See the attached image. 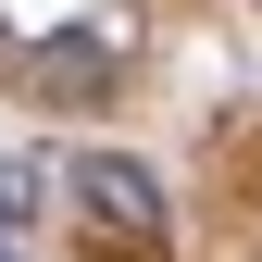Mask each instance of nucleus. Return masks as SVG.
Listing matches in <instances>:
<instances>
[{"label": "nucleus", "mask_w": 262, "mask_h": 262, "mask_svg": "<svg viewBox=\"0 0 262 262\" xmlns=\"http://www.w3.org/2000/svg\"><path fill=\"white\" fill-rule=\"evenodd\" d=\"M0 262H13V250H0Z\"/></svg>", "instance_id": "obj_3"}, {"label": "nucleus", "mask_w": 262, "mask_h": 262, "mask_svg": "<svg viewBox=\"0 0 262 262\" xmlns=\"http://www.w3.org/2000/svg\"><path fill=\"white\" fill-rule=\"evenodd\" d=\"M75 212L100 225V237H125V250H162V187H150V162H125V150L75 162Z\"/></svg>", "instance_id": "obj_1"}, {"label": "nucleus", "mask_w": 262, "mask_h": 262, "mask_svg": "<svg viewBox=\"0 0 262 262\" xmlns=\"http://www.w3.org/2000/svg\"><path fill=\"white\" fill-rule=\"evenodd\" d=\"M25 75H38V100H88V88H100V50H88V38H50V50H25Z\"/></svg>", "instance_id": "obj_2"}]
</instances>
